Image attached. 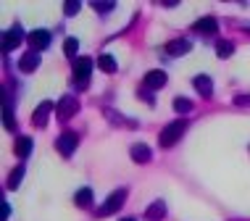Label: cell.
<instances>
[{
    "label": "cell",
    "instance_id": "obj_1",
    "mask_svg": "<svg viewBox=\"0 0 250 221\" xmlns=\"http://www.w3.org/2000/svg\"><path fill=\"white\" fill-rule=\"evenodd\" d=\"M185 129H187V121L185 119H177V121H171L168 126H164L161 129V135H158V145L161 147H174L182 140V135H185Z\"/></svg>",
    "mask_w": 250,
    "mask_h": 221
},
{
    "label": "cell",
    "instance_id": "obj_2",
    "mask_svg": "<svg viewBox=\"0 0 250 221\" xmlns=\"http://www.w3.org/2000/svg\"><path fill=\"white\" fill-rule=\"evenodd\" d=\"M90 71H92L90 58H77V61H74V87H77V90H87Z\"/></svg>",
    "mask_w": 250,
    "mask_h": 221
},
{
    "label": "cell",
    "instance_id": "obj_3",
    "mask_svg": "<svg viewBox=\"0 0 250 221\" xmlns=\"http://www.w3.org/2000/svg\"><path fill=\"white\" fill-rule=\"evenodd\" d=\"M124 200H126V190H124V187H121V190H116V192H111V195H108V200L98 208V216H103V219H105V216H111V213L121 211Z\"/></svg>",
    "mask_w": 250,
    "mask_h": 221
},
{
    "label": "cell",
    "instance_id": "obj_4",
    "mask_svg": "<svg viewBox=\"0 0 250 221\" xmlns=\"http://www.w3.org/2000/svg\"><path fill=\"white\" fill-rule=\"evenodd\" d=\"M77 111H79V100H77V98H71V95H63V98L58 100V105H56V113H58L61 121L71 119Z\"/></svg>",
    "mask_w": 250,
    "mask_h": 221
},
{
    "label": "cell",
    "instance_id": "obj_5",
    "mask_svg": "<svg viewBox=\"0 0 250 221\" xmlns=\"http://www.w3.org/2000/svg\"><path fill=\"white\" fill-rule=\"evenodd\" d=\"M77 145H79V137L74 135V132H63L58 140H56V147H58V153L63 158H69L74 156V150H77Z\"/></svg>",
    "mask_w": 250,
    "mask_h": 221
},
{
    "label": "cell",
    "instance_id": "obj_6",
    "mask_svg": "<svg viewBox=\"0 0 250 221\" xmlns=\"http://www.w3.org/2000/svg\"><path fill=\"white\" fill-rule=\"evenodd\" d=\"M21 40H24V29H21V24H13L11 29L3 35V50H5V53L13 50L16 45H21Z\"/></svg>",
    "mask_w": 250,
    "mask_h": 221
},
{
    "label": "cell",
    "instance_id": "obj_7",
    "mask_svg": "<svg viewBox=\"0 0 250 221\" xmlns=\"http://www.w3.org/2000/svg\"><path fill=\"white\" fill-rule=\"evenodd\" d=\"M166 82H168V77H166V71H161V69L147 71L145 79H143L145 90H161V87H166Z\"/></svg>",
    "mask_w": 250,
    "mask_h": 221
},
{
    "label": "cell",
    "instance_id": "obj_8",
    "mask_svg": "<svg viewBox=\"0 0 250 221\" xmlns=\"http://www.w3.org/2000/svg\"><path fill=\"white\" fill-rule=\"evenodd\" d=\"M26 42L32 45V50H45L50 45V32H45V29H35V32H29L26 35Z\"/></svg>",
    "mask_w": 250,
    "mask_h": 221
},
{
    "label": "cell",
    "instance_id": "obj_9",
    "mask_svg": "<svg viewBox=\"0 0 250 221\" xmlns=\"http://www.w3.org/2000/svg\"><path fill=\"white\" fill-rule=\"evenodd\" d=\"M166 56H171V58H177V56H185V53H190L192 50V42L190 40H171V42H166Z\"/></svg>",
    "mask_w": 250,
    "mask_h": 221
},
{
    "label": "cell",
    "instance_id": "obj_10",
    "mask_svg": "<svg viewBox=\"0 0 250 221\" xmlns=\"http://www.w3.org/2000/svg\"><path fill=\"white\" fill-rule=\"evenodd\" d=\"M50 111H53V103H50V100H45V103H40L37 108H35V113H32V124L42 129V126L48 124V113H50Z\"/></svg>",
    "mask_w": 250,
    "mask_h": 221
},
{
    "label": "cell",
    "instance_id": "obj_11",
    "mask_svg": "<svg viewBox=\"0 0 250 221\" xmlns=\"http://www.w3.org/2000/svg\"><path fill=\"white\" fill-rule=\"evenodd\" d=\"M195 32H198V35H216V32H219V21H216L213 16L198 19V21H195Z\"/></svg>",
    "mask_w": 250,
    "mask_h": 221
},
{
    "label": "cell",
    "instance_id": "obj_12",
    "mask_svg": "<svg viewBox=\"0 0 250 221\" xmlns=\"http://www.w3.org/2000/svg\"><path fill=\"white\" fill-rule=\"evenodd\" d=\"M40 66V53L37 50H29V53H24L21 56V61H19V69H21L24 74H32Z\"/></svg>",
    "mask_w": 250,
    "mask_h": 221
},
{
    "label": "cell",
    "instance_id": "obj_13",
    "mask_svg": "<svg viewBox=\"0 0 250 221\" xmlns=\"http://www.w3.org/2000/svg\"><path fill=\"white\" fill-rule=\"evenodd\" d=\"M192 84H195V90H198L203 98L213 95V82H211V77H206V74H198V77L192 79Z\"/></svg>",
    "mask_w": 250,
    "mask_h": 221
},
{
    "label": "cell",
    "instance_id": "obj_14",
    "mask_svg": "<svg viewBox=\"0 0 250 221\" xmlns=\"http://www.w3.org/2000/svg\"><path fill=\"white\" fill-rule=\"evenodd\" d=\"M132 161L134 163H147L150 161V147H147L145 142H137V145H132Z\"/></svg>",
    "mask_w": 250,
    "mask_h": 221
},
{
    "label": "cell",
    "instance_id": "obj_15",
    "mask_svg": "<svg viewBox=\"0 0 250 221\" xmlns=\"http://www.w3.org/2000/svg\"><path fill=\"white\" fill-rule=\"evenodd\" d=\"M164 216H166V203H164V200H155V203H150V208L145 211L147 221H161Z\"/></svg>",
    "mask_w": 250,
    "mask_h": 221
},
{
    "label": "cell",
    "instance_id": "obj_16",
    "mask_svg": "<svg viewBox=\"0 0 250 221\" xmlns=\"http://www.w3.org/2000/svg\"><path fill=\"white\" fill-rule=\"evenodd\" d=\"M74 203H77L79 208H90V205H92V190H90V187H82V190H77V195H74Z\"/></svg>",
    "mask_w": 250,
    "mask_h": 221
},
{
    "label": "cell",
    "instance_id": "obj_17",
    "mask_svg": "<svg viewBox=\"0 0 250 221\" xmlns=\"http://www.w3.org/2000/svg\"><path fill=\"white\" fill-rule=\"evenodd\" d=\"M19 158H26L32 153V137H16V145H13Z\"/></svg>",
    "mask_w": 250,
    "mask_h": 221
},
{
    "label": "cell",
    "instance_id": "obj_18",
    "mask_svg": "<svg viewBox=\"0 0 250 221\" xmlns=\"http://www.w3.org/2000/svg\"><path fill=\"white\" fill-rule=\"evenodd\" d=\"M98 66H100V69H103L105 74H113V71L119 69V66H116V58H113V56H108V53H103V56L98 58Z\"/></svg>",
    "mask_w": 250,
    "mask_h": 221
},
{
    "label": "cell",
    "instance_id": "obj_19",
    "mask_svg": "<svg viewBox=\"0 0 250 221\" xmlns=\"http://www.w3.org/2000/svg\"><path fill=\"white\" fill-rule=\"evenodd\" d=\"M21 177H24V166H16L8 177V190H16V187L21 184Z\"/></svg>",
    "mask_w": 250,
    "mask_h": 221
},
{
    "label": "cell",
    "instance_id": "obj_20",
    "mask_svg": "<svg viewBox=\"0 0 250 221\" xmlns=\"http://www.w3.org/2000/svg\"><path fill=\"white\" fill-rule=\"evenodd\" d=\"M174 111H177V113H190L192 111V100L177 98V100H174Z\"/></svg>",
    "mask_w": 250,
    "mask_h": 221
},
{
    "label": "cell",
    "instance_id": "obj_21",
    "mask_svg": "<svg viewBox=\"0 0 250 221\" xmlns=\"http://www.w3.org/2000/svg\"><path fill=\"white\" fill-rule=\"evenodd\" d=\"M77 50H79V40H77V37H69V40L63 42V53H66L69 58H74V56H77Z\"/></svg>",
    "mask_w": 250,
    "mask_h": 221
},
{
    "label": "cell",
    "instance_id": "obj_22",
    "mask_svg": "<svg viewBox=\"0 0 250 221\" xmlns=\"http://www.w3.org/2000/svg\"><path fill=\"white\" fill-rule=\"evenodd\" d=\"M232 53H234L232 42H219V45H216V56H219V58H229Z\"/></svg>",
    "mask_w": 250,
    "mask_h": 221
},
{
    "label": "cell",
    "instance_id": "obj_23",
    "mask_svg": "<svg viewBox=\"0 0 250 221\" xmlns=\"http://www.w3.org/2000/svg\"><path fill=\"white\" fill-rule=\"evenodd\" d=\"M3 121H5V129L13 132L16 129V121H13V111H11V103H5V111H3Z\"/></svg>",
    "mask_w": 250,
    "mask_h": 221
},
{
    "label": "cell",
    "instance_id": "obj_24",
    "mask_svg": "<svg viewBox=\"0 0 250 221\" xmlns=\"http://www.w3.org/2000/svg\"><path fill=\"white\" fill-rule=\"evenodd\" d=\"M79 8H82L79 0H69V3L63 5V13H66V16H74V13H79Z\"/></svg>",
    "mask_w": 250,
    "mask_h": 221
},
{
    "label": "cell",
    "instance_id": "obj_25",
    "mask_svg": "<svg viewBox=\"0 0 250 221\" xmlns=\"http://www.w3.org/2000/svg\"><path fill=\"white\" fill-rule=\"evenodd\" d=\"M92 8L100 11V13H105V11H111V8H113V3H92Z\"/></svg>",
    "mask_w": 250,
    "mask_h": 221
},
{
    "label": "cell",
    "instance_id": "obj_26",
    "mask_svg": "<svg viewBox=\"0 0 250 221\" xmlns=\"http://www.w3.org/2000/svg\"><path fill=\"white\" fill-rule=\"evenodd\" d=\"M119 221H134V219H119Z\"/></svg>",
    "mask_w": 250,
    "mask_h": 221
}]
</instances>
